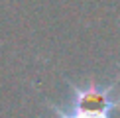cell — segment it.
<instances>
[{
  "mask_svg": "<svg viewBox=\"0 0 120 118\" xmlns=\"http://www.w3.org/2000/svg\"><path fill=\"white\" fill-rule=\"evenodd\" d=\"M49 108L57 118H110L112 112H102V110H91V108L77 106L69 102V106H57L49 102Z\"/></svg>",
  "mask_w": 120,
  "mask_h": 118,
  "instance_id": "obj_1",
  "label": "cell"
}]
</instances>
